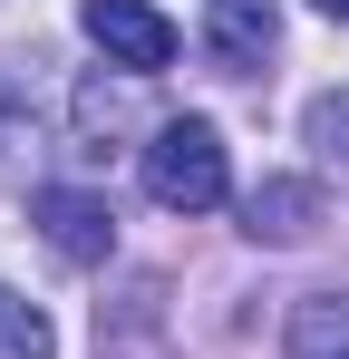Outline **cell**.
<instances>
[{
  "label": "cell",
  "instance_id": "cell-7",
  "mask_svg": "<svg viewBox=\"0 0 349 359\" xmlns=\"http://www.w3.org/2000/svg\"><path fill=\"white\" fill-rule=\"evenodd\" d=\"M0 359H58L49 311H39V301H20L10 282H0Z\"/></svg>",
  "mask_w": 349,
  "mask_h": 359
},
{
  "label": "cell",
  "instance_id": "cell-9",
  "mask_svg": "<svg viewBox=\"0 0 349 359\" xmlns=\"http://www.w3.org/2000/svg\"><path fill=\"white\" fill-rule=\"evenodd\" d=\"M320 10H330V20H349V0H320Z\"/></svg>",
  "mask_w": 349,
  "mask_h": 359
},
{
  "label": "cell",
  "instance_id": "cell-1",
  "mask_svg": "<svg viewBox=\"0 0 349 359\" xmlns=\"http://www.w3.org/2000/svg\"><path fill=\"white\" fill-rule=\"evenodd\" d=\"M146 194L165 204V214H214L233 194V156H224V136L204 117H174L146 136Z\"/></svg>",
  "mask_w": 349,
  "mask_h": 359
},
{
  "label": "cell",
  "instance_id": "cell-3",
  "mask_svg": "<svg viewBox=\"0 0 349 359\" xmlns=\"http://www.w3.org/2000/svg\"><path fill=\"white\" fill-rule=\"evenodd\" d=\"M29 224H39V243H49L58 262H107L116 252V214L88 184H39L29 194Z\"/></svg>",
  "mask_w": 349,
  "mask_h": 359
},
{
  "label": "cell",
  "instance_id": "cell-8",
  "mask_svg": "<svg viewBox=\"0 0 349 359\" xmlns=\"http://www.w3.org/2000/svg\"><path fill=\"white\" fill-rule=\"evenodd\" d=\"M301 136H310L320 156H340V165H349V88H330V97H310V117H301Z\"/></svg>",
  "mask_w": 349,
  "mask_h": 359
},
{
  "label": "cell",
  "instance_id": "cell-6",
  "mask_svg": "<svg viewBox=\"0 0 349 359\" xmlns=\"http://www.w3.org/2000/svg\"><path fill=\"white\" fill-rule=\"evenodd\" d=\"M282 350L291 359H349V292H301L282 320Z\"/></svg>",
  "mask_w": 349,
  "mask_h": 359
},
{
  "label": "cell",
  "instance_id": "cell-4",
  "mask_svg": "<svg viewBox=\"0 0 349 359\" xmlns=\"http://www.w3.org/2000/svg\"><path fill=\"white\" fill-rule=\"evenodd\" d=\"M310 224H320V184L310 175H262L242 194V233L252 243H310Z\"/></svg>",
  "mask_w": 349,
  "mask_h": 359
},
{
  "label": "cell",
  "instance_id": "cell-2",
  "mask_svg": "<svg viewBox=\"0 0 349 359\" xmlns=\"http://www.w3.org/2000/svg\"><path fill=\"white\" fill-rule=\"evenodd\" d=\"M78 29H88V39L107 49V68H126V78L174 68V20L156 0H78Z\"/></svg>",
  "mask_w": 349,
  "mask_h": 359
},
{
  "label": "cell",
  "instance_id": "cell-5",
  "mask_svg": "<svg viewBox=\"0 0 349 359\" xmlns=\"http://www.w3.org/2000/svg\"><path fill=\"white\" fill-rule=\"evenodd\" d=\"M204 39H214L224 68H262L272 39H282V10H272V0H214V29H204Z\"/></svg>",
  "mask_w": 349,
  "mask_h": 359
}]
</instances>
